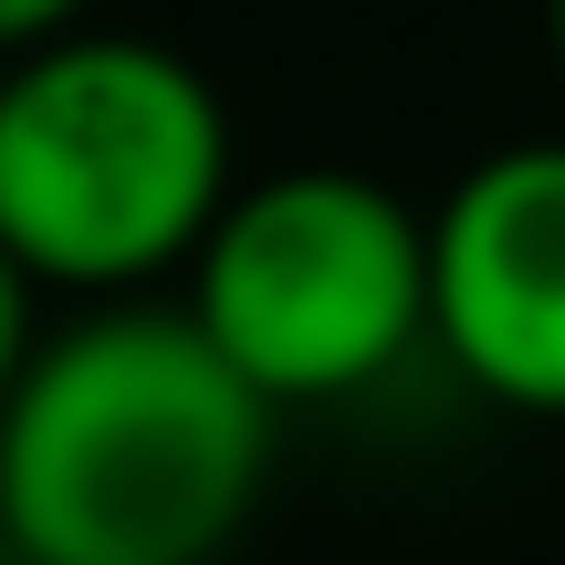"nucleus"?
<instances>
[{"instance_id":"0eeeda50","label":"nucleus","mask_w":565,"mask_h":565,"mask_svg":"<svg viewBox=\"0 0 565 565\" xmlns=\"http://www.w3.org/2000/svg\"><path fill=\"white\" fill-rule=\"evenodd\" d=\"M545 21H555V63H565V0H545Z\"/></svg>"},{"instance_id":"f257e3e1","label":"nucleus","mask_w":565,"mask_h":565,"mask_svg":"<svg viewBox=\"0 0 565 565\" xmlns=\"http://www.w3.org/2000/svg\"><path fill=\"white\" fill-rule=\"evenodd\" d=\"M273 419L189 303H95L0 398V545L21 565H210L273 471Z\"/></svg>"},{"instance_id":"7ed1b4c3","label":"nucleus","mask_w":565,"mask_h":565,"mask_svg":"<svg viewBox=\"0 0 565 565\" xmlns=\"http://www.w3.org/2000/svg\"><path fill=\"white\" fill-rule=\"evenodd\" d=\"M200 335L273 408H335L429 335V221L366 168H282L189 252Z\"/></svg>"},{"instance_id":"423d86ee","label":"nucleus","mask_w":565,"mask_h":565,"mask_svg":"<svg viewBox=\"0 0 565 565\" xmlns=\"http://www.w3.org/2000/svg\"><path fill=\"white\" fill-rule=\"evenodd\" d=\"M74 21H84V0H0V63L42 53V42L74 32Z\"/></svg>"},{"instance_id":"20e7f679","label":"nucleus","mask_w":565,"mask_h":565,"mask_svg":"<svg viewBox=\"0 0 565 565\" xmlns=\"http://www.w3.org/2000/svg\"><path fill=\"white\" fill-rule=\"evenodd\" d=\"M429 335L503 408L565 419V137L492 147L429 210Z\"/></svg>"},{"instance_id":"39448f33","label":"nucleus","mask_w":565,"mask_h":565,"mask_svg":"<svg viewBox=\"0 0 565 565\" xmlns=\"http://www.w3.org/2000/svg\"><path fill=\"white\" fill-rule=\"evenodd\" d=\"M32 345H42V282L0 252V398L21 387V366H32Z\"/></svg>"},{"instance_id":"f03ea898","label":"nucleus","mask_w":565,"mask_h":565,"mask_svg":"<svg viewBox=\"0 0 565 565\" xmlns=\"http://www.w3.org/2000/svg\"><path fill=\"white\" fill-rule=\"evenodd\" d=\"M231 200V105L147 32H53L0 63V252L63 294L189 263Z\"/></svg>"},{"instance_id":"6e6552de","label":"nucleus","mask_w":565,"mask_h":565,"mask_svg":"<svg viewBox=\"0 0 565 565\" xmlns=\"http://www.w3.org/2000/svg\"><path fill=\"white\" fill-rule=\"evenodd\" d=\"M0 565H21V555H11V545H0Z\"/></svg>"}]
</instances>
